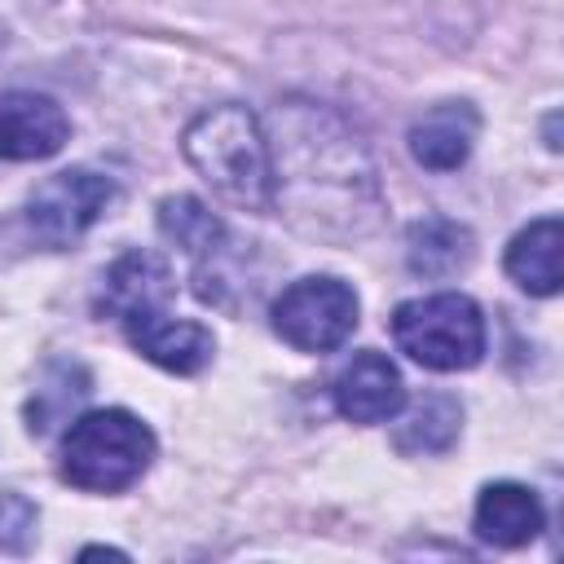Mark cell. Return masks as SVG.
I'll use <instances>...</instances> for the list:
<instances>
[{"label":"cell","mask_w":564,"mask_h":564,"mask_svg":"<svg viewBox=\"0 0 564 564\" xmlns=\"http://www.w3.org/2000/svg\"><path fill=\"white\" fill-rule=\"evenodd\" d=\"M476 132L480 115L471 110V101H441L410 123V154L427 172H454L467 163Z\"/></svg>","instance_id":"9c48e42d"},{"label":"cell","mask_w":564,"mask_h":564,"mask_svg":"<svg viewBox=\"0 0 564 564\" xmlns=\"http://www.w3.org/2000/svg\"><path fill=\"white\" fill-rule=\"evenodd\" d=\"M88 397V370L79 366V361H53L48 370H44V379H40V388H35V397H31V405H26V427L35 432V436H44V432H53L79 401Z\"/></svg>","instance_id":"2e32d148"},{"label":"cell","mask_w":564,"mask_h":564,"mask_svg":"<svg viewBox=\"0 0 564 564\" xmlns=\"http://www.w3.org/2000/svg\"><path fill=\"white\" fill-rule=\"evenodd\" d=\"M154 458V432L132 410L79 414L62 436V480L88 494H119Z\"/></svg>","instance_id":"7a4b0ae2"},{"label":"cell","mask_w":564,"mask_h":564,"mask_svg":"<svg viewBox=\"0 0 564 564\" xmlns=\"http://www.w3.org/2000/svg\"><path fill=\"white\" fill-rule=\"evenodd\" d=\"M123 330H128V344L150 357L154 366L172 370V375H194L212 361L216 352V339L207 326L198 322H185V317H172L167 304L163 308H137L128 317H119Z\"/></svg>","instance_id":"8992f818"},{"label":"cell","mask_w":564,"mask_h":564,"mask_svg":"<svg viewBox=\"0 0 564 564\" xmlns=\"http://www.w3.org/2000/svg\"><path fill=\"white\" fill-rule=\"evenodd\" d=\"M273 330L300 352H330L357 330V295L326 273L300 278L273 300Z\"/></svg>","instance_id":"277c9868"},{"label":"cell","mask_w":564,"mask_h":564,"mask_svg":"<svg viewBox=\"0 0 564 564\" xmlns=\"http://www.w3.org/2000/svg\"><path fill=\"white\" fill-rule=\"evenodd\" d=\"M330 397H335V410L352 423H388L405 405V383H401V370L383 352L361 348L335 375Z\"/></svg>","instance_id":"52a82bcc"},{"label":"cell","mask_w":564,"mask_h":564,"mask_svg":"<svg viewBox=\"0 0 564 564\" xmlns=\"http://www.w3.org/2000/svg\"><path fill=\"white\" fill-rule=\"evenodd\" d=\"M159 229H163V238H172V242H176L185 256H194V260L216 256L220 242H225L220 216H216L207 203H198L194 194H172V198H163V203H159Z\"/></svg>","instance_id":"5bb4252c"},{"label":"cell","mask_w":564,"mask_h":564,"mask_svg":"<svg viewBox=\"0 0 564 564\" xmlns=\"http://www.w3.org/2000/svg\"><path fill=\"white\" fill-rule=\"evenodd\" d=\"M458 427H463V405L445 392H432L397 427V449L401 454H441L454 445Z\"/></svg>","instance_id":"9a60e30c"},{"label":"cell","mask_w":564,"mask_h":564,"mask_svg":"<svg viewBox=\"0 0 564 564\" xmlns=\"http://www.w3.org/2000/svg\"><path fill=\"white\" fill-rule=\"evenodd\" d=\"M185 159L194 172L234 207L242 212H269L273 207V154L260 132V119L247 106H212L203 110L185 137Z\"/></svg>","instance_id":"6da1fadb"},{"label":"cell","mask_w":564,"mask_h":564,"mask_svg":"<svg viewBox=\"0 0 564 564\" xmlns=\"http://www.w3.org/2000/svg\"><path fill=\"white\" fill-rule=\"evenodd\" d=\"M115 203V181L93 172V167H66L44 176L31 198H26V225L35 234V242L62 251L75 247L97 220L101 212Z\"/></svg>","instance_id":"5b68a950"},{"label":"cell","mask_w":564,"mask_h":564,"mask_svg":"<svg viewBox=\"0 0 564 564\" xmlns=\"http://www.w3.org/2000/svg\"><path fill=\"white\" fill-rule=\"evenodd\" d=\"M397 348L427 370H471L485 357V317L471 295L436 291L423 300H405L392 313Z\"/></svg>","instance_id":"3957f363"},{"label":"cell","mask_w":564,"mask_h":564,"mask_svg":"<svg viewBox=\"0 0 564 564\" xmlns=\"http://www.w3.org/2000/svg\"><path fill=\"white\" fill-rule=\"evenodd\" d=\"M70 119L53 97L40 93H0V159L26 163L48 159L66 145Z\"/></svg>","instance_id":"ba28073f"},{"label":"cell","mask_w":564,"mask_h":564,"mask_svg":"<svg viewBox=\"0 0 564 564\" xmlns=\"http://www.w3.org/2000/svg\"><path fill=\"white\" fill-rule=\"evenodd\" d=\"M167 300H172V269L154 251H128L101 278V308L110 317H128L137 308H163Z\"/></svg>","instance_id":"8fae6325"},{"label":"cell","mask_w":564,"mask_h":564,"mask_svg":"<svg viewBox=\"0 0 564 564\" xmlns=\"http://www.w3.org/2000/svg\"><path fill=\"white\" fill-rule=\"evenodd\" d=\"M471 251H476L471 234L463 225H454V220H441V216L419 220L410 229V238H405V260L423 278H454L458 269L471 264Z\"/></svg>","instance_id":"4fadbf2b"},{"label":"cell","mask_w":564,"mask_h":564,"mask_svg":"<svg viewBox=\"0 0 564 564\" xmlns=\"http://www.w3.org/2000/svg\"><path fill=\"white\" fill-rule=\"evenodd\" d=\"M476 538L489 546H524L542 533V502L516 480H494L476 498Z\"/></svg>","instance_id":"30bf717a"},{"label":"cell","mask_w":564,"mask_h":564,"mask_svg":"<svg viewBox=\"0 0 564 564\" xmlns=\"http://www.w3.org/2000/svg\"><path fill=\"white\" fill-rule=\"evenodd\" d=\"M560 247H564L560 216H542L529 229H520L507 247L511 282L524 286L529 295H555L560 291Z\"/></svg>","instance_id":"7c38bea8"}]
</instances>
